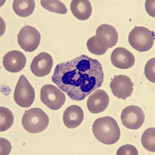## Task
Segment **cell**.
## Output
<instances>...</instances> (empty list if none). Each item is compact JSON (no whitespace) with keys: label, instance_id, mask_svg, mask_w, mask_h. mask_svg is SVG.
<instances>
[{"label":"cell","instance_id":"20","mask_svg":"<svg viewBox=\"0 0 155 155\" xmlns=\"http://www.w3.org/2000/svg\"><path fill=\"white\" fill-rule=\"evenodd\" d=\"M41 3L44 8L52 12L65 14L67 12L65 5L59 0H42Z\"/></svg>","mask_w":155,"mask_h":155},{"label":"cell","instance_id":"25","mask_svg":"<svg viewBox=\"0 0 155 155\" xmlns=\"http://www.w3.org/2000/svg\"><path fill=\"white\" fill-rule=\"evenodd\" d=\"M149 4L148 3L147 1H146L145 4V7L146 10L151 16L153 17H155V12H154V5L152 6L154 4Z\"/></svg>","mask_w":155,"mask_h":155},{"label":"cell","instance_id":"2","mask_svg":"<svg viewBox=\"0 0 155 155\" xmlns=\"http://www.w3.org/2000/svg\"><path fill=\"white\" fill-rule=\"evenodd\" d=\"M92 129L97 140L105 144H113L120 138V128L116 120L111 117L97 119L93 124Z\"/></svg>","mask_w":155,"mask_h":155},{"label":"cell","instance_id":"7","mask_svg":"<svg viewBox=\"0 0 155 155\" xmlns=\"http://www.w3.org/2000/svg\"><path fill=\"white\" fill-rule=\"evenodd\" d=\"M41 35L35 27L29 25L23 27L18 35V42L21 47L26 52L35 50L39 44Z\"/></svg>","mask_w":155,"mask_h":155},{"label":"cell","instance_id":"10","mask_svg":"<svg viewBox=\"0 0 155 155\" xmlns=\"http://www.w3.org/2000/svg\"><path fill=\"white\" fill-rule=\"evenodd\" d=\"M53 64V59L51 55L42 52L34 58L30 65V69L35 76L43 77L50 72Z\"/></svg>","mask_w":155,"mask_h":155},{"label":"cell","instance_id":"23","mask_svg":"<svg viewBox=\"0 0 155 155\" xmlns=\"http://www.w3.org/2000/svg\"><path fill=\"white\" fill-rule=\"evenodd\" d=\"M138 154L137 148L130 144L124 145L120 147L117 152V155H137Z\"/></svg>","mask_w":155,"mask_h":155},{"label":"cell","instance_id":"9","mask_svg":"<svg viewBox=\"0 0 155 155\" xmlns=\"http://www.w3.org/2000/svg\"><path fill=\"white\" fill-rule=\"evenodd\" d=\"M134 85L129 77L125 75H119L114 76L110 86L115 96L125 100L131 94Z\"/></svg>","mask_w":155,"mask_h":155},{"label":"cell","instance_id":"15","mask_svg":"<svg viewBox=\"0 0 155 155\" xmlns=\"http://www.w3.org/2000/svg\"><path fill=\"white\" fill-rule=\"evenodd\" d=\"M84 117L83 111L79 106L73 105L68 107L63 115V120L66 126L73 128L78 126L82 122Z\"/></svg>","mask_w":155,"mask_h":155},{"label":"cell","instance_id":"12","mask_svg":"<svg viewBox=\"0 0 155 155\" xmlns=\"http://www.w3.org/2000/svg\"><path fill=\"white\" fill-rule=\"evenodd\" d=\"M26 58L22 52L17 50L10 51L3 58L4 66L7 70L11 72H17L25 66Z\"/></svg>","mask_w":155,"mask_h":155},{"label":"cell","instance_id":"22","mask_svg":"<svg viewBox=\"0 0 155 155\" xmlns=\"http://www.w3.org/2000/svg\"><path fill=\"white\" fill-rule=\"evenodd\" d=\"M145 75L148 80L155 83V58L149 60L147 63L145 68Z\"/></svg>","mask_w":155,"mask_h":155},{"label":"cell","instance_id":"5","mask_svg":"<svg viewBox=\"0 0 155 155\" xmlns=\"http://www.w3.org/2000/svg\"><path fill=\"white\" fill-rule=\"evenodd\" d=\"M35 97L32 86L25 76L21 75L14 91V98L16 103L21 107L27 108L32 104Z\"/></svg>","mask_w":155,"mask_h":155},{"label":"cell","instance_id":"16","mask_svg":"<svg viewBox=\"0 0 155 155\" xmlns=\"http://www.w3.org/2000/svg\"><path fill=\"white\" fill-rule=\"evenodd\" d=\"M70 9L73 15L80 20H85L89 18L92 11L91 4L87 0H72Z\"/></svg>","mask_w":155,"mask_h":155},{"label":"cell","instance_id":"1","mask_svg":"<svg viewBox=\"0 0 155 155\" xmlns=\"http://www.w3.org/2000/svg\"><path fill=\"white\" fill-rule=\"evenodd\" d=\"M52 80L71 99L80 101L101 86L104 74L98 60L82 55L57 64Z\"/></svg>","mask_w":155,"mask_h":155},{"label":"cell","instance_id":"4","mask_svg":"<svg viewBox=\"0 0 155 155\" xmlns=\"http://www.w3.org/2000/svg\"><path fill=\"white\" fill-rule=\"evenodd\" d=\"M154 39V33L143 27H137L133 29L128 35L130 45L137 50L145 52L152 47Z\"/></svg>","mask_w":155,"mask_h":155},{"label":"cell","instance_id":"3","mask_svg":"<svg viewBox=\"0 0 155 155\" xmlns=\"http://www.w3.org/2000/svg\"><path fill=\"white\" fill-rule=\"evenodd\" d=\"M24 129L31 133H37L44 130L49 123V118L41 109L35 108L26 111L22 119Z\"/></svg>","mask_w":155,"mask_h":155},{"label":"cell","instance_id":"19","mask_svg":"<svg viewBox=\"0 0 155 155\" xmlns=\"http://www.w3.org/2000/svg\"><path fill=\"white\" fill-rule=\"evenodd\" d=\"M0 131H5L9 129L13 122L14 117L12 113L5 107L0 108Z\"/></svg>","mask_w":155,"mask_h":155},{"label":"cell","instance_id":"6","mask_svg":"<svg viewBox=\"0 0 155 155\" xmlns=\"http://www.w3.org/2000/svg\"><path fill=\"white\" fill-rule=\"evenodd\" d=\"M42 102L51 109L57 110L63 105L66 96L56 86L51 84L43 86L40 92Z\"/></svg>","mask_w":155,"mask_h":155},{"label":"cell","instance_id":"21","mask_svg":"<svg viewBox=\"0 0 155 155\" xmlns=\"http://www.w3.org/2000/svg\"><path fill=\"white\" fill-rule=\"evenodd\" d=\"M86 45L90 52L97 55H101L105 53L108 49L99 42L96 35L88 39Z\"/></svg>","mask_w":155,"mask_h":155},{"label":"cell","instance_id":"18","mask_svg":"<svg viewBox=\"0 0 155 155\" xmlns=\"http://www.w3.org/2000/svg\"><path fill=\"white\" fill-rule=\"evenodd\" d=\"M155 128H150L143 133L141 138L142 144L147 150L151 152L155 151Z\"/></svg>","mask_w":155,"mask_h":155},{"label":"cell","instance_id":"14","mask_svg":"<svg viewBox=\"0 0 155 155\" xmlns=\"http://www.w3.org/2000/svg\"><path fill=\"white\" fill-rule=\"evenodd\" d=\"M96 35L99 42L108 48L114 46L118 39V34L116 29L107 24L99 26L97 29Z\"/></svg>","mask_w":155,"mask_h":155},{"label":"cell","instance_id":"13","mask_svg":"<svg viewBox=\"0 0 155 155\" xmlns=\"http://www.w3.org/2000/svg\"><path fill=\"white\" fill-rule=\"evenodd\" d=\"M111 60L115 66L124 69L131 67L135 62V58L133 54L122 47L114 49L111 54Z\"/></svg>","mask_w":155,"mask_h":155},{"label":"cell","instance_id":"8","mask_svg":"<svg viewBox=\"0 0 155 155\" xmlns=\"http://www.w3.org/2000/svg\"><path fill=\"white\" fill-rule=\"evenodd\" d=\"M121 119L123 125L131 129H137L143 124L145 115L140 107L134 105L128 106L122 111Z\"/></svg>","mask_w":155,"mask_h":155},{"label":"cell","instance_id":"11","mask_svg":"<svg viewBox=\"0 0 155 155\" xmlns=\"http://www.w3.org/2000/svg\"><path fill=\"white\" fill-rule=\"evenodd\" d=\"M109 100L108 96L105 91L98 89L89 97L87 102V107L92 113H100L107 108Z\"/></svg>","mask_w":155,"mask_h":155},{"label":"cell","instance_id":"24","mask_svg":"<svg viewBox=\"0 0 155 155\" xmlns=\"http://www.w3.org/2000/svg\"><path fill=\"white\" fill-rule=\"evenodd\" d=\"M12 146L9 142L5 139L0 138V155H8Z\"/></svg>","mask_w":155,"mask_h":155},{"label":"cell","instance_id":"17","mask_svg":"<svg viewBox=\"0 0 155 155\" xmlns=\"http://www.w3.org/2000/svg\"><path fill=\"white\" fill-rule=\"evenodd\" d=\"M13 6L14 11L18 16L26 17L33 12L35 1L32 0H15Z\"/></svg>","mask_w":155,"mask_h":155}]
</instances>
